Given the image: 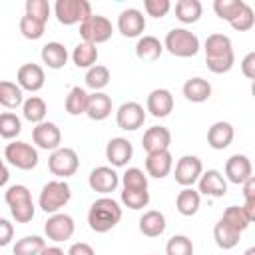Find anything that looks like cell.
Masks as SVG:
<instances>
[{"mask_svg":"<svg viewBox=\"0 0 255 255\" xmlns=\"http://www.w3.org/2000/svg\"><path fill=\"white\" fill-rule=\"evenodd\" d=\"M122 219V207L112 197H100L92 203L88 211V223L90 229L96 233H106L114 229Z\"/></svg>","mask_w":255,"mask_h":255,"instance_id":"6da1fadb","label":"cell"},{"mask_svg":"<svg viewBox=\"0 0 255 255\" xmlns=\"http://www.w3.org/2000/svg\"><path fill=\"white\" fill-rule=\"evenodd\" d=\"M4 199L10 207V213L12 217L18 221V223H28L34 219V203H32V193L26 185H10L6 191H4Z\"/></svg>","mask_w":255,"mask_h":255,"instance_id":"7a4b0ae2","label":"cell"},{"mask_svg":"<svg viewBox=\"0 0 255 255\" xmlns=\"http://www.w3.org/2000/svg\"><path fill=\"white\" fill-rule=\"evenodd\" d=\"M72 197V189L70 185L64 181V179H54V181H48L42 191H40V197H38V205L44 213H58Z\"/></svg>","mask_w":255,"mask_h":255,"instance_id":"3957f363","label":"cell"},{"mask_svg":"<svg viewBox=\"0 0 255 255\" xmlns=\"http://www.w3.org/2000/svg\"><path fill=\"white\" fill-rule=\"evenodd\" d=\"M163 48L177 58H191L199 50V38L185 28H171L165 34Z\"/></svg>","mask_w":255,"mask_h":255,"instance_id":"277c9868","label":"cell"},{"mask_svg":"<svg viewBox=\"0 0 255 255\" xmlns=\"http://www.w3.org/2000/svg\"><path fill=\"white\" fill-rule=\"evenodd\" d=\"M54 14L64 26H72L78 22L82 24L92 16V4L88 0H56Z\"/></svg>","mask_w":255,"mask_h":255,"instance_id":"5b68a950","label":"cell"},{"mask_svg":"<svg viewBox=\"0 0 255 255\" xmlns=\"http://www.w3.org/2000/svg\"><path fill=\"white\" fill-rule=\"evenodd\" d=\"M4 159L6 163L18 167V169H34L38 165V151L36 147H32L30 143L26 141H12V143H6L4 147Z\"/></svg>","mask_w":255,"mask_h":255,"instance_id":"8992f818","label":"cell"},{"mask_svg":"<svg viewBox=\"0 0 255 255\" xmlns=\"http://www.w3.org/2000/svg\"><path fill=\"white\" fill-rule=\"evenodd\" d=\"M112 22L106 18V16H100V14H92L86 22L80 24V36H82V42H88V44H104L112 38Z\"/></svg>","mask_w":255,"mask_h":255,"instance_id":"52a82bcc","label":"cell"},{"mask_svg":"<svg viewBox=\"0 0 255 255\" xmlns=\"http://www.w3.org/2000/svg\"><path fill=\"white\" fill-rule=\"evenodd\" d=\"M48 167L54 175L66 179L70 175H74L80 167V159H78V153L72 149V147H58L56 151L50 153L48 157Z\"/></svg>","mask_w":255,"mask_h":255,"instance_id":"ba28073f","label":"cell"},{"mask_svg":"<svg viewBox=\"0 0 255 255\" xmlns=\"http://www.w3.org/2000/svg\"><path fill=\"white\" fill-rule=\"evenodd\" d=\"M203 173V163L197 155H183L175 163V181L181 187H191L195 181H199Z\"/></svg>","mask_w":255,"mask_h":255,"instance_id":"9c48e42d","label":"cell"},{"mask_svg":"<svg viewBox=\"0 0 255 255\" xmlns=\"http://www.w3.org/2000/svg\"><path fill=\"white\" fill-rule=\"evenodd\" d=\"M74 219L68 213H54L48 217L46 225H44V233L48 239L60 243V241H68L74 235Z\"/></svg>","mask_w":255,"mask_h":255,"instance_id":"30bf717a","label":"cell"},{"mask_svg":"<svg viewBox=\"0 0 255 255\" xmlns=\"http://www.w3.org/2000/svg\"><path fill=\"white\" fill-rule=\"evenodd\" d=\"M116 122H118V128H122L126 131H135L137 128L143 126L145 112L137 102H126V104H122L118 108Z\"/></svg>","mask_w":255,"mask_h":255,"instance_id":"8fae6325","label":"cell"},{"mask_svg":"<svg viewBox=\"0 0 255 255\" xmlns=\"http://www.w3.org/2000/svg\"><path fill=\"white\" fill-rule=\"evenodd\" d=\"M32 139L40 149L56 151L62 141V131L54 122H42L32 129Z\"/></svg>","mask_w":255,"mask_h":255,"instance_id":"7c38bea8","label":"cell"},{"mask_svg":"<svg viewBox=\"0 0 255 255\" xmlns=\"http://www.w3.org/2000/svg\"><path fill=\"white\" fill-rule=\"evenodd\" d=\"M88 183L98 193H112L120 185V175L116 173V169H112L108 165H100V167H94L90 171Z\"/></svg>","mask_w":255,"mask_h":255,"instance_id":"4fadbf2b","label":"cell"},{"mask_svg":"<svg viewBox=\"0 0 255 255\" xmlns=\"http://www.w3.org/2000/svg\"><path fill=\"white\" fill-rule=\"evenodd\" d=\"M118 30L126 38H137L145 30V16L137 8H128L118 16Z\"/></svg>","mask_w":255,"mask_h":255,"instance_id":"5bb4252c","label":"cell"},{"mask_svg":"<svg viewBox=\"0 0 255 255\" xmlns=\"http://www.w3.org/2000/svg\"><path fill=\"white\" fill-rule=\"evenodd\" d=\"M169 143H171V133L163 126H151V128H147L145 133H143V137H141V145H143L145 153L165 151V149H169Z\"/></svg>","mask_w":255,"mask_h":255,"instance_id":"9a60e30c","label":"cell"},{"mask_svg":"<svg viewBox=\"0 0 255 255\" xmlns=\"http://www.w3.org/2000/svg\"><path fill=\"white\" fill-rule=\"evenodd\" d=\"M133 155V145L126 137H112L106 145V159L114 167H124Z\"/></svg>","mask_w":255,"mask_h":255,"instance_id":"2e32d148","label":"cell"},{"mask_svg":"<svg viewBox=\"0 0 255 255\" xmlns=\"http://www.w3.org/2000/svg\"><path fill=\"white\" fill-rule=\"evenodd\" d=\"M251 161L247 155L243 153H233L227 161H225V177L231 181V183H245L249 177H251Z\"/></svg>","mask_w":255,"mask_h":255,"instance_id":"e0dca14e","label":"cell"},{"mask_svg":"<svg viewBox=\"0 0 255 255\" xmlns=\"http://www.w3.org/2000/svg\"><path fill=\"white\" fill-rule=\"evenodd\" d=\"M44 70L42 66L38 64H24L18 68V74H16V82L22 90H28V92H38L44 88Z\"/></svg>","mask_w":255,"mask_h":255,"instance_id":"ac0fdd59","label":"cell"},{"mask_svg":"<svg viewBox=\"0 0 255 255\" xmlns=\"http://www.w3.org/2000/svg\"><path fill=\"white\" fill-rule=\"evenodd\" d=\"M173 110V96L169 90L165 88H157V90H151L149 96H147V112L153 116V118H165L169 116Z\"/></svg>","mask_w":255,"mask_h":255,"instance_id":"d6986e66","label":"cell"},{"mask_svg":"<svg viewBox=\"0 0 255 255\" xmlns=\"http://www.w3.org/2000/svg\"><path fill=\"white\" fill-rule=\"evenodd\" d=\"M199 193L211 197H223L227 193V181L217 169H207L199 177Z\"/></svg>","mask_w":255,"mask_h":255,"instance_id":"ffe728a7","label":"cell"},{"mask_svg":"<svg viewBox=\"0 0 255 255\" xmlns=\"http://www.w3.org/2000/svg\"><path fill=\"white\" fill-rule=\"evenodd\" d=\"M171 165H173V157H171L169 149L147 153V157H145V171H147V175H151L155 179H163L165 175H169Z\"/></svg>","mask_w":255,"mask_h":255,"instance_id":"44dd1931","label":"cell"},{"mask_svg":"<svg viewBox=\"0 0 255 255\" xmlns=\"http://www.w3.org/2000/svg\"><path fill=\"white\" fill-rule=\"evenodd\" d=\"M233 126L229 122H215L209 129H207V143L213 149H225L231 145L233 141Z\"/></svg>","mask_w":255,"mask_h":255,"instance_id":"7402d4cb","label":"cell"},{"mask_svg":"<svg viewBox=\"0 0 255 255\" xmlns=\"http://www.w3.org/2000/svg\"><path fill=\"white\" fill-rule=\"evenodd\" d=\"M112 114V98L104 92H94L90 94V104L86 116L94 122H102Z\"/></svg>","mask_w":255,"mask_h":255,"instance_id":"603a6c76","label":"cell"},{"mask_svg":"<svg viewBox=\"0 0 255 255\" xmlns=\"http://www.w3.org/2000/svg\"><path fill=\"white\" fill-rule=\"evenodd\" d=\"M213 239H215V243H217L219 249H225L227 251V249H233L239 243L241 231H237L235 227H231L227 221L219 219L215 223V227H213Z\"/></svg>","mask_w":255,"mask_h":255,"instance_id":"cb8c5ba5","label":"cell"},{"mask_svg":"<svg viewBox=\"0 0 255 255\" xmlns=\"http://www.w3.org/2000/svg\"><path fill=\"white\" fill-rule=\"evenodd\" d=\"M42 62L48 66V68H52V70H60V68H64L66 66V62H68V50H66V46L64 44H60V42H48L44 48H42Z\"/></svg>","mask_w":255,"mask_h":255,"instance_id":"d4e9b609","label":"cell"},{"mask_svg":"<svg viewBox=\"0 0 255 255\" xmlns=\"http://www.w3.org/2000/svg\"><path fill=\"white\" fill-rule=\"evenodd\" d=\"M183 96H185V100H189L193 104L207 102L211 96V84L203 78H189L183 84Z\"/></svg>","mask_w":255,"mask_h":255,"instance_id":"484cf974","label":"cell"},{"mask_svg":"<svg viewBox=\"0 0 255 255\" xmlns=\"http://www.w3.org/2000/svg\"><path fill=\"white\" fill-rule=\"evenodd\" d=\"M139 231L145 237H159L165 231V215L161 211H145L139 217Z\"/></svg>","mask_w":255,"mask_h":255,"instance_id":"4316f807","label":"cell"},{"mask_svg":"<svg viewBox=\"0 0 255 255\" xmlns=\"http://www.w3.org/2000/svg\"><path fill=\"white\" fill-rule=\"evenodd\" d=\"M233 54L231 38L225 34H211L205 40V58H225Z\"/></svg>","mask_w":255,"mask_h":255,"instance_id":"83f0119b","label":"cell"},{"mask_svg":"<svg viewBox=\"0 0 255 255\" xmlns=\"http://www.w3.org/2000/svg\"><path fill=\"white\" fill-rule=\"evenodd\" d=\"M163 52V44L155 36H141L135 44V56L141 62H155Z\"/></svg>","mask_w":255,"mask_h":255,"instance_id":"f1b7e54d","label":"cell"},{"mask_svg":"<svg viewBox=\"0 0 255 255\" xmlns=\"http://www.w3.org/2000/svg\"><path fill=\"white\" fill-rule=\"evenodd\" d=\"M199 205H201V197H199V191H195L193 187H183L175 197V207L185 217L195 215Z\"/></svg>","mask_w":255,"mask_h":255,"instance_id":"f546056e","label":"cell"},{"mask_svg":"<svg viewBox=\"0 0 255 255\" xmlns=\"http://www.w3.org/2000/svg\"><path fill=\"white\" fill-rule=\"evenodd\" d=\"M88 104H90V94L80 88V86H74L70 90V94L66 96V112L70 116H80V114H86L88 112Z\"/></svg>","mask_w":255,"mask_h":255,"instance_id":"4dcf8cb0","label":"cell"},{"mask_svg":"<svg viewBox=\"0 0 255 255\" xmlns=\"http://www.w3.org/2000/svg\"><path fill=\"white\" fill-rule=\"evenodd\" d=\"M203 6L199 0H179L175 4V18L183 24H193L201 18Z\"/></svg>","mask_w":255,"mask_h":255,"instance_id":"1f68e13d","label":"cell"},{"mask_svg":"<svg viewBox=\"0 0 255 255\" xmlns=\"http://www.w3.org/2000/svg\"><path fill=\"white\" fill-rule=\"evenodd\" d=\"M72 60H74V64H76L78 68L90 70V68H94L96 62H98V48H96L94 44L80 42V44L74 48V52H72Z\"/></svg>","mask_w":255,"mask_h":255,"instance_id":"d6a6232c","label":"cell"},{"mask_svg":"<svg viewBox=\"0 0 255 255\" xmlns=\"http://www.w3.org/2000/svg\"><path fill=\"white\" fill-rule=\"evenodd\" d=\"M0 104L4 108H18L24 106V96H22V88L16 86L14 82L2 80L0 82Z\"/></svg>","mask_w":255,"mask_h":255,"instance_id":"836d02e7","label":"cell"},{"mask_svg":"<svg viewBox=\"0 0 255 255\" xmlns=\"http://www.w3.org/2000/svg\"><path fill=\"white\" fill-rule=\"evenodd\" d=\"M46 112H48L46 102H44L42 98H38V96H30V98L24 102V106H22V114H24V118H26L28 122L36 124V126L44 122Z\"/></svg>","mask_w":255,"mask_h":255,"instance_id":"e575fe53","label":"cell"},{"mask_svg":"<svg viewBox=\"0 0 255 255\" xmlns=\"http://www.w3.org/2000/svg\"><path fill=\"white\" fill-rule=\"evenodd\" d=\"M243 8H245V2H243V0H215V2H213L215 14H217L221 20L229 22V24L243 12Z\"/></svg>","mask_w":255,"mask_h":255,"instance_id":"d590c367","label":"cell"},{"mask_svg":"<svg viewBox=\"0 0 255 255\" xmlns=\"http://www.w3.org/2000/svg\"><path fill=\"white\" fill-rule=\"evenodd\" d=\"M46 249V241L40 235H26L16 241L14 245V255H40Z\"/></svg>","mask_w":255,"mask_h":255,"instance_id":"8d00e7d4","label":"cell"},{"mask_svg":"<svg viewBox=\"0 0 255 255\" xmlns=\"http://www.w3.org/2000/svg\"><path fill=\"white\" fill-rule=\"evenodd\" d=\"M84 80H86V86L90 90L100 92V90H104L110 84V70L106 66H102V64H96L94 68H90L86 72V78Z\"/></svg>","mask_w":255,"mask_h":255,"instance_id":"74e56055","label":"cell"},{"mask_svg":"<svg viewBox=\"0 0 255 255\" xmlns=\"http://www.w3.org/2000/svg\"><path fill=\"white\" fill-rule=\"evenodd\" d=\"M44 30H46V22H42V20L30 16V14H24L20 18V32H22L24 38L38 40V38L44 36Z\"/></svg>","mask_w":255,"mask_h":255,"instance_id":"f35d334b","label":"cell"},{"mask_svg":"<svg viewBox=\"0 0 255 255\" xmlns=\"http://www.w3.org/2000/svg\"><path fill=\"white\" fill-rule=\"evenodd\" d=\"M22 131V122L16 114L12 112H4L0 116V135L4 139H14L18 133Z\"/></svg>","mask_w":255,"mask_h":255,"instance_id":"ab89813d","label":"cell"},{"mask_svg":"<svg viewBox=\"0 0 255 255\" xmlns=\"http://www.w3.org/2000/svg\"><path fill=\"white\" fill-rule=\"evenodd\" d=\"M122 203L129 209H143L149 203V191L147 189H126L124 187Z\"/></svg>","mask_w":255,"mask_h":255,"instance_id":"60d3db41","label":"cell"},{"mask_svg":"<svg viewBox=\"0 0 255 255\" xmlns=\"http://www.w3.org/2000/svg\"><path fill=\"white\" fill-rule=\"evenodd\" d=\"M221 219L227 221L231 227H235V229L241 231V233L249 227V219H247L243 207H239V205H229V207L223 211V217H221Z\"/></svg>","mask_w":255,"mask_h":255,"instance_id":"b9f144b4","label":"cell"},{"mask_svg":"<svg viewBox=\"0 0 255 255\" xmlns=\"http://www.w3.org/2000/svg\"><path fill=\"white\" fill-rule=\"evenodd\" d=\"M122 183L126 189H147V175L139 167H128L122 175Z\"/></svg>","mask_w":255,"mask_h":255,"instance_id":"7bdbcfd3","label":"cell"},{"mask_svg":"<svg viewBox=\"0 0 255 255\" xmlns=\"http://www.w3.org/2000/svg\"><path fill=\"white\" fill-rule=\"evenodd\" d=\"M165 255H193V243L185 235H173L165 245Z\"/></svg>","mask_w":255,"mask_h":255,"instance_id":"ee69618b","label":"cell"},{"mask_svg":"<svg viewBox=\"0 0 255 255\" xmlns=\"http://www.w3.org/2000/svg\"><path fill=\"white\" fill-rule=\"evenodd\" d=\"M253 24H255V12H253V8L249 4H245L243 12L231 22V28L237 30V32H247V30L253 28Z\"/></svg>","mask_w":255,"mask_h":255,"instance_id":"f6af8a7d","label":"cell"},{"mask_svg":"<svg viewBox=\"0 0 255 255\" xmlns=\"http://www.w3.org/2000/svg\"><path fill=\"white\" fill-rule=\"evenodd\" d=\"M26 14L42 20V22H48L50 18V4L46 0H26Z\"/></svg>","mask_w":255,"mask_h":255,"instance_id":"bcb514c9","label":"cell"},{"mask_svg":"<svg viewBox=\"0 0 255 255\" xmlns=\"http://www.w3.org/2000/svg\"><path fill=\"white\" fill-rule=\"evenodd\" d=\"M233 62H235V56H225V58H205V64H207V70L213 72V74H227L231 68H233Z\"/></svg>","mask_w":255,"mask_h":255,"instance_id":"7dc6e473","label":"cell"},{"mask_svg":"<svg viewBox=\"0 0 255 255\" xmlns=\"http://www.w3.org/2000/svg\"><path fill=\"white\" fill-rule=\"evenodd\" d=\"M143 8H145L147 16L163 18V16L169 12L171 4H169V0H145V2H143Z\"/></svg>","mask_w":255,"mask_h":255,"instance_id":"c3c4849f","label":"cell"},{"mask_svg":"<svg viewBox=\"0 0 255 255\" xmlns=\"http://www.w3.org/2000/svg\"><path fill=\"white\" fill-rule=\"evenodd\" d=\"M241 72L245 78L255 80V52H249L243 60H241Z\"/></svg>","mask_w":255,"mask_h":255,"instance_id":"681fc988","label":"cell"},{"mask_svg":"<svg viewBox=\"0 0 255 255\" xmlns=\"http://www.w3.org/2000/svg\"><path fill=\"white\" fill-rule=\"evenodd\" d=\"M12 235H14V227L8 219H0V245L6 247L10 241H12Z\"/></svg>","mask_w":255,"mask_h":255,"instance_id":"f907efd6","label":"cell"},{"mask_svg":"<svg viewBox=\"0 0 255 255\" xmlns=\"http://www.w3.org/2000/svg\"><path fill=\"white\" fill-rule=\"evenodd\" d=\"M68 255H96V251L88 243H74L68 249Z\"/></svg>","mask_w":255,"mask_h":255,"instance_id":"816d5d0a","label":"cell"},{"mask_svg":"<svg viewBox=\"0 0 255 255\" xmlns=\"http://www.w3.org/2000/svg\"><path fill=\"white\" fill-rule=\"evenodd\" d=\"M243 195H245V199H255V175H251L243 183Z\"/></svg>","mask_w":255,"mask_h":255,"instance_id":"f5cc1de1","label":"cell"},{"mask_svg":"<svg viewBox=\"0 0 255 255\" xmlns=\"http://www.w3.org/2000/svg\"><path fill=\"white\" fill-rule=\"evenodd\" d=\"M241 207H243V211H245L249 223H253V221H255V199H245V203H243Z\"/></svg>","mask_w":255,"mask_h":255,"instance_id":"db71d44e","label":"cell"},{"mask_svg":"<svg viewBox=\"0 0 255 255\" xmlns=\"http://www.w3.org/2000/svg\"><path fill=\"white\" fill-rule=\"evenodd\" d=\"M40 255H68V253H64V251H62L60 247H56V245H52V247L46 245V249H44Z\"/></svg>","mask_w":255,"mask_h":255,"instance_id":"11a10c76","label":"cell"},{"mask_svg":"<svg viewBox=\"0 0 255 255\" xmlns=\"http://www.w3.org/2000/svg\"><path fill=\"white\" fill-rule=\"evenodd\" d=\"M8 177H10V175H8V165H4V167H2V179H0V183H2V185H6Z\"/></svg>","mask_w":255,"mask_h":255,"instance_id":"9f6ffc18","label":"cell"},{"mask_svg":"<svg viewBox=\"0 0 255 255\" xmlns=\"http://www.w3.org/2000/svg\"><path fill=\"white\" fill-rule=\"evenodd\" d=\"M243 255H255V245L253 247H249V249H245V253Z\"/></svg>","mask_w":255,"mask_h":255,"instance_id":"6f0895ef","label":"cell"},{"mask_svg":"<svg viewBox=\"0 0 255 255\" xmlns=\"http://www.w3.org/2000/svg\"><path fill=\"white\" fill-rule=\"evenodd\" d=\"M251 94H253V98H255V80H253V84H251Z\"/></svg>","mask_w":255,"mask_h":255,"instance_id":"680465c9","label":"cell"}]
</instances>
